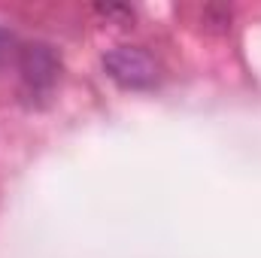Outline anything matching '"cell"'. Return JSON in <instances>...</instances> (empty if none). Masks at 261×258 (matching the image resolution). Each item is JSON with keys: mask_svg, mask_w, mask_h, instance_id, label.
I'll return each instance as SVG.
<instances>
[{"mask_svg": "<svg viewBox=\"0 0 261 258\" xmlns=\"http://www.w3.org/2000/svg\"><path fill=\"white\" fill-rule=\"evenodd\" d=\"M18 70H21L24 94L46 97L61 76V58L49 43H28L18 52Z\"/></svg>", "mask_w": 261, "mask_h": 258, "instance_id": "cell-1", "label": "cell"}, {"mask_svg": "<svg viewBox=\"0 0 261 258\" xmlns=\"http://www.w3.org/2000/svg\"><path fill=\"white\" fill-rule=\"evenodd\" d=\"M103 70L125 88H152L158 82V64L146 49L116 46L103 55Z\"/></svg>", "mask_w": 261, "mask_h": 258, "instance_id": "cell-2", "label": "cell"}, {"mask_svg": "<svg viewBox=\"0 0 261 258\" xmlns=\"http://www.w3.org/2000/svg\"><path fill=\"white\" fill-rule=\"evenodd\" d=\"M12 52H15V37H12V31H9V28H3V24H0V64H3Z\"/></svg>", "mask_w": 261, "mask_h": 258, "instance_id": "cell-3", "label": "cell"}]
</instances>
